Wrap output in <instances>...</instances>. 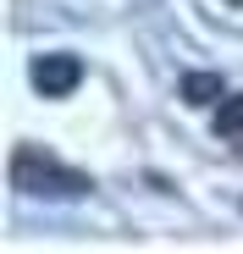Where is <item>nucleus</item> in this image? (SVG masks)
Returning <instances> with one entry per match:
<instances>
[{
	"label": "nucleus",
	"mask_w": 243,
	"mask_h": 254,
	"mask_svg": "<svg viewBox=\"0 0 243 254\" xmlns=\"http://www.w3.org/2000/svg\"><path fill=\"white\" fill-rule=\"evenodd\" d=\"M11 188H22L28 199H83L89 177L72 172V166H61L45 149H17L11 155Z\"/></svg>",
	"instance_id": "1"
},
{
	"label": "nucleus",
	"mask_w": 243,
	"mask_h": 254,
	"mask_svg": "<svg viewBox=\"0 0 243 254\" xmlns=\"http://www.w3.org/2000/svg\"><path fill=\"white\" fill-rule=\"evenodd\" d=\"M77 83H83V61L77 56H39L33 61V89L45 100H66Z\"/></svg>",
	"instance_id": "2"
},
{
	"label": "nucleus",
	"mask_w": 243,
	"mask_h": 254,
	"mask_svg": "<svg viewBox=\"0 0 243 254\" xmlns=\"http://www.w3.org/2000/svg\"><path fill=\"white\" fill-rule=\"evenodd\" d=\"M216 133H221V144L243 149V94H238V100H221V105H216Z\"/></svg>",
	"instance_id": "3"
},
{
	"label": "nucleus",
	"mask_w": 243,
	"mask_h": 254,
	"mask_svg": "<svg viewBox=\"0 0 243 254\" xmlns=\"http://www.w3.org/2000/svg\"><path fill=\"white\" fill-rule=\"evenodd\" d=\"M182 94H188V105H221L227 100L221 77H210V72H188L182 77Z\"/></svg>",
	"instance_id": "4"
}]
</instances>
